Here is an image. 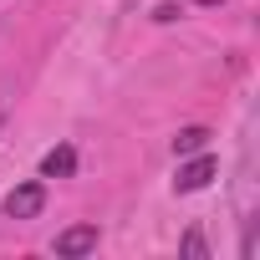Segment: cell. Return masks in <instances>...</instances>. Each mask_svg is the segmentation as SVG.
Returning a JSON list of instances; mask_svg holds the SVG:
<instances>
[{
	"mask_svg": "<svg viewBox=\"0 0 260 260\" xmlns=\"http://www.w3.org/2000/svg\"><path fill=\"white\" fill-rule=\"evenodd\" d=\"M77 169V153H72V143H61V148H51L46 158H41V179H67Z\"/></svg>",
	"mask_w": 260,
	"mask_h": 260,
	"instance_id": "277c9868",
	"label": "cell"
},
{
	"mask_svg": "<svg viewBox=\"0 0 260 260\" xmlns=\"http://www.w3.org/2000/svg\"><path fill=\"white\" fill-rule=\"evenodd\" d=\"M51 250H56V255H67V260L92 255V250H97V224H72V230H61Z\"/></svg>",
	"mask_w": 260,
	"mask_h": 260,
	"instance_id": "3957f363",
	"label": "cell"
},
{
	"mask_svg": "<svg viewBox=\"0 0 260 260\" xmlns=\"http://www.w3.org/2000/svg\"><path fill=\"white\" fill-rule=\"evenodd\" d=\"M184 255H209V245H204V235H199V230H189V235H184Z\"/></svg>",
	"mask_w": 260,
	"mask_h": 260,
	"instance_id": "8992f818",
	"label": "cell"
},
{
	"mask_svg": "<svg viewBox=\"0 0 260 260\" xmlns=\"http://www.w3.org/2000/svg\"><path fill=\"white\" fill-rule=\"evenodd\" d=\"M41 209H46V184H41V179L16 184V189L6 194V219H36Z\"/></svg>",
	"mask_w": 260,
	"mask_h": 260,
	"instance_id": "6da1fadb",
	"label": "cell"
},
{
	"mask_svg": "<svg viewBox=\"0 0 260 260\" xmlns=\"http://www.w3.org/2000/svg\"><path fill=\"white\" fill-rule=\"evenodd\" d=\"M199 6H219V0H199Z\"/></svg>",
	"mask_w": 260,
	"mask_h": 260,
	"instance_id": "52a82bcc",
	"label": "cell"
},
{
	"mask_svg": "<svg viewBox=\"0 0 260 260\" xmlns=\"http://www.w3.org/2000/svg\"><path fill=\"white\" fill-rule=\"evenodd\" d=\"M204 143H209V127H184V133L174 138V153H179V158H189V153H199Z\"/></svg>",
	"mask_w": 260,
	"mask_h": 260,
	"instance_id": "5b68a950",
	"label": "cell"
},
{
	"mask_svg": "<svg viewBox=\"0 0 260 260\" xmlns=\"http://www.w3.org/2000/svg\"><path fill=\"white\" fill-rule=\"evenodd\" d=\"M214 174H219V164H214V158H209V153L199 148V158H189V164L179 169V179H174V189H179V194H199V189H204V184H209Z\"/></svg>",
	"mask_w": 260,
	"mask_h": 260,
	"instance_id": "7a4b0ae2",
	"label": "cell"
}]
</instances>
